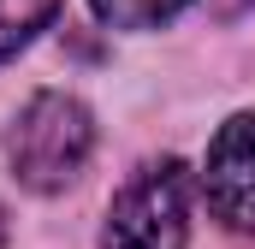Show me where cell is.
<instances>
[{
  "instance_id": "8992f818",
  "label": "cell",
  "mask_w": 255,
  "mask_h": 249,
  "mask_svg": "<svg viewBox=\"0 0 255 249\" xmlns=\"http://www.w3.org/2000/svg\"><path fill=\"white\" fill-rule=\"evenodd\" d=\"M255 0H214V12H220V18H238V12H250Z\"/></svg>"
},
{
  "instance_id": "5b68a950",
  "label": "cell",
  "mask_w": 255,
  "mask_h": 249,
  "mask_svg": "<svg viewBox=\"0 0 255 249\" xmlns=\"http://www.w3.org/2000/svg\"><path fill=\"white\" fill-rule=\"evenodd\" d=\"M196 0H89V12L107 24V30H160L172 24L178 12H190Z\"/></svg>"
},
{
  "instance_id": "7a4b0ae2",
  "label": "cell",
  "mask_w": 255,
  "mask_h": 249,
  "mask_svg": "<svg viewBox=\"0 0 255 249\" xmlns=\"http://www.w3.org/2000/svg\"><path fill=\"white\" fill-rule=\"evenodd\" d=\"M190 184H196L190 166L172 154L136 166L107 202L101 249H184L190 244Z\"/></svg>"
},
{
  "instance_id": "3957f363",
  "label": "cell",
  "mask_w": 255,
  "mask_h": 249,
  "mask_svg": "<svg viewBox=\"0 0 255 249\" xmlns=\"http://www.w3.org/2000/svg\"><path fill=\"white\" fill-rule=\"evenodd\" d=\"M196 184L208 196V214L226 232L255 238V107L250 113H232V119L214 130Z\"/></svg>"
},
{
  "instance_id": "52a82bcc",
  "label": "cell",
  "mask_w": 255,
  "mask_h": 249,
  "mask_svg": "<svg viewBox=\"0 0 255 249\" xmlns=\"http://www.w3.org/2000/svg\"><path fill=\"white\" fill-rule=\"evenodd\" d=\"M0 244H6V214H0Z\"/></svg>"
},
{
  "instance_id": "6da1fadb",
  "label": "cell",
  "mask_w": 255,
  "mask_h": 249,
  "mask_svg": "<svg viewBox=\"0 0 255 249\" xmlns=\"http://www.w3.org/2000/svg\"><path fill=\"white\" fill-rule=\"evenodd\" d=\"M89 154H95V113L65 89H36L6 130L12 178L36 196H60L65 184H77Z\"/></svg>"
},
{
  "instance_id": "277c9868",
  "label": "cell",
  "mask_w": 255,
  "mask_h": 249,
  "mask_svg": "<svg viewBox=\"0 0 255 249\" xmlns=\"http://www.w3.org/2000/svg\"><path fill=\"white\" fill-rule=\"evenodd\" d=\"M65 0H0V60H12L18 48H30L54 18H60Z\"/></svg>"
}]
</instances>
